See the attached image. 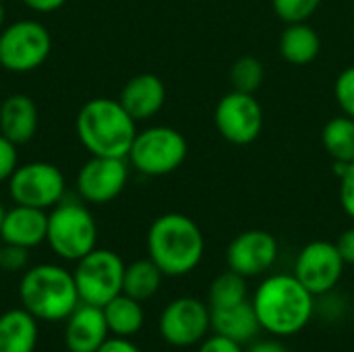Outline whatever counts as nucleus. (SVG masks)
Masks as SVG:
<instances>
[{
    "instance_id": "36",
    "label": "nucleus",
    "mask_w": 354,
    "mask_h": 352,
    "mask_svg": "<svg viewBox=\"0 0 354 352\" xmlns=\"http://www.w3.org/2000/svg\"><path fill=\"white\" fill-rule=\"evenodd\" d=\"M247 352H288V349L276 340H259V342L251 344Z\"/></svg>"
},
{
    "instance_id": "4",
    "label": "nucleus",
    "mask_w": 354,
    "mask_h": 352,
    "mask_svg": "<svg viewBox=\"0 0 354 352\" xmlns=\"http://www.w3.org/2000/svg\"><path fill=\"white\" fill-rule=\"evenodd\" d=\"M21 307L41 322H64L81 303L71 272L54 263L29 268L19 282Z\"/></svg>"
},
{
    "instance_id": "15",
    "label": "nucleus",
    "mask_w": 354,
    "mask_h": 352,
    "mask_svg": "<svg viewBox=\"0 0 354 352\" xmlns=\"http://www.w3.org/2000/svg\"><path fill=\"white\" fill-rule=\"evenodd\" d=\"M108 324L104 309L87 303H79L77 309L66 317L64 342L68 352H97L108 340Z\"/></svg>"
},
{
    "instance_id": "32",
    "label": "nucleus",
    "mask_w": 354,
    "mask_h": 352,
    "mask_svg": "<svg viewBox=\"0 0 354 352\" xmlns=\"http://www.w3.org/2000/svg\"><path fill=\"white\" fill-rule=\"evenodd\" d=\"M197 352H243V346L226 336H220V334H214L209 338H205L201 344H199V351Z\"/></svg>"
},
{
    "instance_id": "34",
    "label": "nucleus",
    "mask_w": 354,
    "mask_h": 352,
    "mask_svg": "<svg viewBox=\"0 0 354 352\" xmlns=\"http://www.w3.org/2000/svg\"><path fill=\"white\" fill-rule=\"evenodd\" d=\"M97 352H141L137 344H133L129 338H122V336H112L108 338Z\"/></svg>"
},
{
    "instance_id": "3",
    "label": "nucleus",
    "mask_w": 354,
    "mask_h": 352,
    "mask_svg": "<svg viewBox=\"0 0 354 352\" xmlns=\"http://www.w3.org/2000/svg\"><path fill=\"white\" fill-rule=\"evenodd\" d=\"M75 129L91 156L127 158L137 135V120L118 100L93 98L81 106Z\"/></svg>"
},
{
    "instance_id": "30",
    "label": "nucleus",
    "mask_w": 354,
    "mask_h": 352,
    "mask_svg": "<svg viewBox=\"0 0 354 352\" xmlns=\"http://www.w3.org/2000/svg\"><path fill=\"white\" fill-rule=\"evenodd\" d=\"M29 261V249L17 245L0 247V268L6 272H21Z\"/></svg>"
},
{
    "instance_id": "28",
    "label": "nucleus",
    "mask_w": 354,
    "mask_h": 352,
    "mask_svg": "<svg viewBox=\"0 0 354 352\" xmlns=\"http://www.w3.org/2000/svg\"><path fill=\"white\" fill-rule=\"evenodd\" d=\"M334 95L342 114L354 118V66H346L334 83Z\"/></svg>"
},
{
    "instance_id": "1",
    "label": "nucleus",
    "mask_w": 354,
    "mask_h": 352,
    "mask_svg": "<svg viewBox=\"0 0 354 352\" xmlns=\"http://www.w3.org/2000/svg\"><path fill=\"white\" fill-rule=\"evenodd\" d=\"M251 303L261 330L276 338L303 332L315 313V297L297 280L295 274H276L266 278L257 286Z\"/></svg>"
},
{
    "instance_id": "11",
    "label": "nucleus",
    "mask_w": 354,
    "mask_h": 352,
    "mask_svg": "<svg viewBox=\"0 0 354 352\" xmlns=\"http://www.w3.org/2000/svg\"><path fill=\"white\" fill-rule=\"evenodd\" d=\"M214 122L218 133L234 145L253 143L263 129V108L255 93L230 91L220 98L214 110Z\"/></svg>"
},
{
    "instance_id": "33",
    "label": "nucleus",
    "mask_w": 354,
    "mask_h": 352,
    "mask_svg": "<svg viewBox=\"0 0 354 352\" xmlns=\"http://www.w3.org/2000/svg\"><path fill=\"white\" fill-rule=\"evenodd\" d=\"M336 247H338V251H340L344 263H346V266H354V226L353 228H348V230H344V232L338 237Z\"/></svg>"
},
{
    "instance_id": "35",
    "label": "nucleus",
    "mask_w": 354,
    "mask_h": 352,
    "mask_svg": "<svg viewBox=\"0 0 354 352\" xmlns=\"http://www.w3.org/2000/svg\"><path fill=\"white\" fill-rule=\"evenodd\" d=\"M66 0H23V4L35 12H54L60 6H64Z\"/></svg>"
},
{
    "instance_id": "20",
    "label": "nucleus",
    "mask_w": 354,
    "mask_h": 352,
    "mask_svg": "<svg viewBox=\"0 0 354 352\" xmlns=\"http://www.w3.org/2000/svg\"><path fill=\"white\" fill-rule=\"evenodd\" d=\"M37 338V319L23 307L0 315V352H35Z\"/></svg>"
},
{
    "instance_id": "7",
    "label": "nucleus",
    "mask_w": 354,
    "mask_h": 352,
    "mask_svg": "<svg viewBox=\"0 0 354 352\" xmlns=\"http://www.w3.org/2000/svg\"><path fill=\"white\" fill-rule=\"evenodd\" d=\"M124 261L110 249H93L77 261L73 272L81 303L104 307L122 293Z\"/></svg>"
},
{
    "instance_id": "16",
    "label": "nucleus",
    "mask_w": 354,
    "mask_h": 352,
    "mask_svg": "<svg viewBox=\"0 0 354 352\" xmlns=\"http://www.w3.org/2000/svg\"><path fill=\"white\" fill-rule=\"evenodd\" d=\"M46 234H48L46 210L15 203L12 210L4 212V220L0 226V239L4 245L33 249L46 243Z\"/></svg>"
},
{
    "instance_id": "2",
    "label": "nucleus",
    "mask_w": 354,
    "mask_h": 352,
    "mask_svg": "<svg viewBox=\"0 0 354 352\" xmlns=\"http://www.w3.org/2000/svg\"><path fill=\"white\" fill-rule=\"evenodd\" d=\"M149 259L164 276H187L203 259L205 239L197 222L185 214H164L153 220L147 232Z\"/></svg>"
},
{
    "instance_id": "22",
    "label": "nucleus",
    "mask_w": 354,
    "mask_h": 352,
    "mask_svg": "<svg viewBox=\"0 0 354 352\" xmlns=\"http://www.w3.org/2000/svg\"><path fill=\"white\" fill-rule=\"evenodd\" d=\"M102 309H104V317H106V324H108V330L112 336L131 338L137 332H141L143 322H145L141 301H135L120 293L110 303H106Z\"/></svg>"
},
{
    "instance_id": "24",
    "label": "nucleus",
    "mask_w": 354,
    "mask_h": 352,
    "mask_svg": "<svg viewBox=\"0 0 354 352\" xmlns=\"http://www.w3.org/2000/svg\"><path fill=\"white\" fill-rule=\"evenodd\" d=\"M322 143L336 164L354 162V118L342 114L326 122Z\"/></svg>"
},
{
    "instance_id": "5",
    "label": "nucleus",
    "mask_w": 354,
    "mask_h": 352,
    "mask_svg": "<svg viewBox=\"0 0 354 352\" xmlns=\"http://www.w3.org/2000/svg\"><path fill=\"white\" fill-rule=\"evenodd\" d=\"M46 243L50 249L68 261H79L97 243V224L91 212L79 201H60L48 214Z\"/></svg>"
},
{
    "instance_id": "21",
    "label": "nucleus",
    "mask_w": 354,
    "mask_h": 352,
    "mask_svg": "<svg viewBox=\"0 0 354 352\" xmlns=\"http://www.w3.org/2000/svg\"><path fill=\"white\" fill-rule=\"evenodd\" d=\"M322 52V39L319 33L307 23H286L282 35H280V56L295 64L305 66L311 64Z\"/></svg>"
},
{
    "instance_id": "14",
    "label": "nucleus",
    "mask_w": 354,
    "mask_h": 352,
    "mask_svg": "<svg viewBox=\"0 0 354 352\" xmlns=\"http://www.w3.org/2000/svg\"><path fill=\"white\" fill-rule=\"evenodd\" d=\"M278 241L268 230H245L236 234L226 251L228 270L241 274L243 278H255L266 274L278 259Z\"/></svg>"
},
{
    "instance_id": "25",
    "label": "nucleus",
    "mask_w": 354,
    "mask_h": 352,
    "mask_svg": "<svg viewBox=\"0 0 354 352\" xmlns=\"http://www.w3.org/2000/svg\"><path fill=\"white\" fill-rule=\"evenodd\" d=\"M247 278H243L241 274L228 270L220 276L214 278L212 286H209V309H228L234 305H241L247 301Z\"/></svg>"
},
{
    "instance_id": "18",
    "label": "nucleus",
    "mask_w": 354,
    "mask_h": 352,
    "mask_svg": "<svg viewBox=\"0 0 354 352\" xmlns=\"http://www.w3.org/2000/svg\"><path fill=\"white\" fill-rule=\"evenodd\" d=\"M39 122L35 102L25 93H12L0 104V135L15 145H23L35 137Z\"/></svg>"
},
{
    "instance_id": "6",
    "label": "nucleus",
    "mask_w": 354,
    "mask_h": 352,
    "mask_svg": "<svg viewBox=\"0 0 354 352\" xmlns=\"http://www.w3.org/2000/svg\"><path fill=\"white\" fill-rule=\"evenodd\" d=\"M189 154L187 139L172 127H149L137 131L129 151L133 168L145 176H166L178 170Z\"/></svg>"
},
{
    "instance_id": "8",
    "label": "nucleus",
    "mask_w": 354,
    "mask_h": 352,
    "mask_svg": "<svg viewBox=\"0 0 354 352\" xmlns=\"http://www.w3.org/2000/svg\"><path fill=\"white\" fill-rule=\"evenodd\" d=\"M52 50V35L39 21L23 19L0 31V64L8 73H31Z\"/></svg>"
},
{
    "instance_id": "37",
    "label": "nucleus",
    "mask_w": 354,
    "mask_h": 352,
    "mask_svg": "<svg viewBox=\"0 0 354 352\" xmlns=\"http://www.w3.org/2000/svg\"><path fill=\"white\" fill-rule=\"evenodd\" d=\"M4 25V6H2V2H0V27Z\"/></svg>"
},
{
    "instance_id": "31",
    "label": "nucleus",
    "mask_w": 354,
    "mask_h": 352,
    "mask_svg": "<svg viewBox=\"0 0 354 352\" xmlns=\"http://www.w3.org/2000/svg\"><path fill=\"white\" fill-rule=\"evenodd\" d=\"M17 166H19L17 145L8 141L4 135H0V183H8Z\"/></svg>"
},
{
    "instance_id": "23",
    "label": "nucleus",
    "mask_w": 354,
    "mask_h": 352,
    "mask_svg": "<svg viewBox=\"0 0 354 352\" xmlns=\"http://www.w3.org/2000/svg\"><path fill=\"white\" fill-rule=\"evenodd\" d=\"M162 270L147 257V259H137L124 268V278H122V295L135 299V301H147L156 297V293L162 286Z\"/></svg>"
},
{
    "instance_id": "26",
    "label": "nucleus",
    "mask_w": 354,
    "mask_h": 352,
    "mask_svg": "<svg viewBox=\"0 0 354 352\" xmlns=\"http://www.w3.org/2000/svg\"><path fill=\"white\" fill-rule=\"evenodd\" d=\"M230 85L234 91H243V93H255L266 79V68L263 62L257 56L245 54L241 58H236L230 66Z\"/></svg>"
},
{
    "instance_id": "38",
    "label": "nucleus",
    "mask_w": 354,
    "mask_h": 352,
    "mask_svg": "<svg viewBox=\"0 0 354 352\" xmlns=\"http://www.w3.org/2000/svg\"><path fill=\"white\" fill-rule=\"evenodd\" d=\"M4 212H6V210H4V205L0 203V226H2V220H4Z\"/></svg>"
},
{
    "instance_id": "39",
    "label": "nucleus",
    "mask_w": 354,
    "mask_h": 352,
    "mask_svg": "<svg viewBox=\"0 0 354 352\" xmlns=\"http://www.w3.org/2000/svg\"><path fill=\"white\" fill-rule=\"evenodd\" d=\"M0 2H4V0H0Z\"/></svg>"
},
{
    "instance_id": "12",
    "label": "nucleus",
    "mask_w": 354,
    "mask_h": 352,
    "mask_svg": "<svg viewBox=\"0 0 354 352\" xmlns=\"http://www.w3.org/2000/svg\"><path fill=\"white\" fill-rule=\"evenodd\" d=\"M344 266L336 243L313 241L301 249L295 263V276L313 297H322L338 286Z\"/></svg>"
},
{
    "instance_id": "13",
    "label": "nucleus",
    "mask_w": 354,
    "mask_h": 352,
    "mask_svg": "<svg viewBox=\"0 0 354 352\" xmlns=\"http://www.w3.org/2000/svg\"><path fill=\"white\" fill-rule=\"evenodd\" d=\"M127 180V158L91 156L77 174V191L87 203L104 205L122 193Z\"/></svg>"
},
{
    "instance_id": "9",
    "label": "nucleus",
    "mask_w": 354,
    "mask_h": 352,
    "mask_svg": "<svg viewBox=\"0 0 354 352\" xmlns=\"http://www.w3.org/2000/svg\"><path fill=\"white\" fill-rule=\"evenodd\" d=\"M64 176L50 162H27L17 166L8 178V195L19 205L52 210L64 199Z\"/></svg>"
},
{
    "instance_id": "17",
    "label": "nucleus",
    "mask_w": 354,
    "mask_h": 352,
    "mask_svg": "<svg viewBox=\"0 0 354 352\" xmlns=\"http://www.w3.org/2000/svg\"><path fill=\"white\" fill-rule=\"evenodd\" d=\"M118 102L137 122L147 120L162 110L166 102V85L158 75H135L124 83Z\"/></svg>"
},
{
    "instance_id": "40",
    "label": "nucleus",
    "mask_w": 354,
    "mask_h": 352,
    "mask_svg": "<svg viewBox=\"0 0 354 352\" xmlns=\"http://www.w3.org/2000/svg\"><path fill=\"white\" fill-rule=\"evenodd\" d=\"M0 270H2V268H0Z\"/></svg>"
},
{
    "instance_id": "19",
    "label": "nucleus",
    "mask_w": 354,
    "mask_h": 352,
    "mask_svg": "<svg viewBox=\"0 0 354 352\" xmlns=\"http://www.w3.org/2000/svg\"><path fill=\"white\" fill-rule=\"evenodd\" d=\"M209 313H212L214 334L226 336L239 342L241 346L253 342L257 334L261 332V326H259V319L255 315L251 301H245L228 309H209Z\"/></svg>"
},
{
    "instance_id": "10",
    "label": "nucleus",
    "mask_w": 354,
    "mask_h": 352,
    "mask_svg": "<svg viewBox=\"0 0 354 352\" xmlns=\"http://www.w3.org/2000/svg\"><path fill=\"white\" fill-rule=\"evenodd\" d=\"M212 330L209 305L195 297H180L166 305L160 315V334L174 349L201 344Z\"/></svg>"
},
{
    "instance_id": "27",
    "label": "nucleus",
    "mask_w": 354,
    "mask_h": 352,
    "mask_svg": "<svg viewBox=\"0 0 354 352\" xmlns=\"http://www.w3.org/2000/svg\"><path fill=\"white\" fill-rule=\"evenodd\" d=\"M324 0H272V8L284 23L307 21L322 6Z\"/></svg>"
},
{
    "instance_id": "29",
    "label": "nucleus",
    "mask_w": 354,
    "mask_h": 352,
    "mask_svg": "<svg viewBox=\"0 0 354 352\" xmlns=\"http://www.w3.org/2000/svg\"><path fill=\"white\" fill-rule=\"evenodd\" d=\"M336 174L340 176V187H338V197L340 205L354 220V162L348 164H336Z\"/></svg>"
}]
</instances>
